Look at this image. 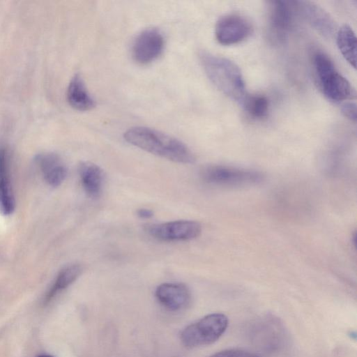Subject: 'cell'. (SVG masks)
Masks as SVG:
<instances>
[{
  "mask_svg": "<svg viewBox=\"0 0 357 357\" xmlns=\"http://www.w3.org/2000/svg\"><path fill=\"white\" fill-rule=\"evenodd\" d=\"M123 137L129 144L175 162L190 164L195 160L193 153L183 142L155 129L132 127Z\"/></svg>",
  "mask_w": 357,
  "mask_h": 357,
  "instance_id": "cell-1",
  "label": "cell"
},
{
  "mask_svg": "<svg viewBox=\"0 0 357 357\" xmlns=\"http://www.w3.org/2000/svg\"><path fill=\"white\" fill-rule=\"evenodd\" d=\"M199 57L213 85L225 96L241 104L248 93L238 66L227 58L205 51L200 52Z\"/></svg>",
  "mask_w": 357,
  "mask_h": 357,
  "instance_id": "cell-2",
  "label": "cell"
},
{
  "mask_svg": "<svg viewBox=\"0 0 357 357\" xmlns=\"http://www.w3.org/2000/svg\"><path fill=\"white\" fill-rule=\"evenodd\" d=\"M313 66L318 86L327 99L340 102L355 97V90L349 82L335 68L331 58L322 52L313 57Z\"/></svg>",
  "mask_w": 357,
  "mask_h": 357,
  "instance_id": "cell-3",
  "label": "cell"
},
{
  "mask_svg": "<svg viewBox=\"0 0 357 357\" xmlns=\"http://www.w3.org/2000/svg\"><path fill=\"white\" fill-rule=\"evenodd\" d=\"M228 319L222 313L208 314L186 326L181 333L183 344L188 347L207 345L218 340L225 332Z\"/></svg>",
  "mask_w": 357,
  "mask_h": 357,
  "instance_id": "cell-4",
  "label": "cell"
},
{
  "mask_svg": "<svg viewBox=\"0 0 357 357\" xmlns=\"http://www.w3.org/2000/svg\"><path fill=\"white\" fill-rule=\"evenodd\" d=\"M201 176L208 183L227 187L256 185L265 179L264 174L259 171L225 165L206 167Z\"/></svg>",
  "mask_w": 357,
  "mask_h": 357,
  "instance_id": "cell-5",
  "label": "cell"
},
{
  "mask_svg": "<svg viewBox=\"0 0 357 357\" xmlns=\"http://www.w3.org/2000/svg\"><path fill=\"white\" fill-rule=\"evenodd\" d=\"M145 231L162 241H185L198 237L202 225L195 220H180L146 225Z\"/></svg>",
  "mask_w": 357,
  "mask_h": 357,
  "instance_id": "cell-6",
  "label": "cell"
},
{
  "mask_svg": "<svg viewBox=\"0 0 357 357\" xmlns=\"http://www.w3.org/2000/svg\"><path fill=\"white\" fill-rule=\"evenodd\" d=\"M291 18V7L289 1H268L267 35L272 43L281 45L287 40Z\"/></svg>",
  "mask_w": 357,
  "mask_h": 357,
  "instance_id": "cell-7",
  "label": "cell"
},
{
  "mask_svg": "<svg viewBox=\"0 0 357 357\" xmlns=\"http://www.w3.org/2000/svg\"><path fill=\"white\" fill-rule=\"evenodd\" d=\"M252 31V25L248 19L239 14L230 13L218 20L215 36L220 44L231 45L247 39Z\"/></svg>",
  "mask_w": 357,
  "mask_h": 357,
  "instance_id": "cell-8",
  "label": "cell"
},
{
  "mask_svg": "<svg viewBox=\"0 0 357 357\" xmlns=\"http://www.w3.org/2000/svg\"><path fill=\"white\" fill-rule=\"evenodd\" d=\"M298 12L307 23L326 38L335 36L337 26L333 17L322 7L310 1H294Z\"/></svg>",
  "mask_w": 357,
  "mask_h": 357,
  "instance_id": "cell-9",
  "label": "cell"
},
{
  "mask_svg": "<svg viewBox=\"0 0 357 357\" xmlns=\"http://www.w3.org/2000/svg\"><path fill=\"white\" fill-rule=\"evenodd\" d=\"M164 45L163 36L158 29H145L137 36L133 43L132 56L137 63L147 64L161 54Z\"/></svg>",
  "mask_w": 357,
  "mask_h": 357,
  "instance_id": "cell-10",
  "label": "cell"
},
{
  "mask_svg": "<svg viewBox=\"0 0 357 357\" xmlns=\"http://www.w3.org/2000/svg\"><path fill=\"white\" fill-rule=\"evenodd\" d=\"M155 297L165 308L178 311L185 308L191 301V293L183 284L167 282L155 289Z\"/></svg>",
  "mask_w": 357,
  "mask_h": 357,
  "instance_id": "cell-11",
  "label": "cell"
},
{
  "mask_svg": "<svg viewBox=\"0 0 357 357\" xmlns=\"http://www.w3.org/2000/svg\"><path fill=\"white\" fill-rule=\"evenodd\" d=\"M35 161L49 185L58 187L66 179L67 168L58 155L52 153H41L36 156Z\"/></svg>",
  "mask_w": 357,
  "mask_h": 357,
  "instance_id": "cell-12",
  "label": "cell"
},
{
  "mask_svg": "<svg viewBox=\"0 0 357 357\" xmlns=\"http://www.w3.org/2000/svg\"><path fill=\"white\" fill-rule=\"evenodd\" d=\"M15 208V199L8 172L6 153L0 149V214L9 215Z\"/></svg>",
  "mask_w": 357,
  "mask_h": 357,
  "instance_id": "cell-13",
  "label": "cell"
},
{
  "mask_svg": "<svg viewBox=\"0 0 357 357\" xmlns=\"http://www.w3.org/2000/svg\"><path fill=\"white\" fill-rule=\"evenodd\" d=\"M78 172L87 195L91 198H98L103 185L104 174L102 169L93 162L84 161L79 165Z\"/></svg>",
  "mask_w": 357,
  "mask_h": 357,
  "instance_id": "cell-14",
  "label": "cell"
},
{
  "mask_svg": "<svg viewBox=\"0 0 357 357\" xmlns=\"http://www.w3.org/2000/svg\"><path fill=\"white\" fill-rule=\"evenodd\" d=\"M67 100L70 105L79 111L92 109L96 102L89 93L82 77L75 75L70 79L67 89Z\"/></svg>",
  "mask_w": 357,
  "mask_h": 357,
  "instance_id": "cell-15",
  "label": "cell"
},
{
  "mask_svg": "<svg viewBox=\"0 0 357 357\" xmlns=\"http://www.w3.org/2000/svg\"><path fill=\"white\" fill-rule=\"evenodd\" d=\"M337 47L345 60L354 68L356 66V37L352 28L344 24L335 34Z\"/></svg>",
  "mask_w": 357,
  "mask_h": 357,
  "instance_id": "cell-16",
  "label": "cell"
},
{
  "mask_svg": "<svg viewBox=\"0 0 357 357\" xmlns=\"http://www.w3.org/2000/svg\"><path fill=\"white\" fill-rule=\"evenodd\" d=\"M82 271V268L78 264H72L63 268L45 295L44 303L51 301L59 292L73 284L81 275Z\"/></svg>",
  "mask_w": 357,
  "mask_h": 357,
  "instance_id": "cell-17",
  "label": "cell"
},
{
  "mask_svg": "<svg viewBox=\"0 0 357 357\" xmlns=\"http://www.w3.org/2000/svg\"><path fill=\"white\" fill-rule=\"evenodd\" d=\"M241 105L248 114L255 119H262L268 112V100L263 95L248 93Z\"/></svg>",
  "mask_w": 357,
  "mask_h": 357,
  "instance_id": "cell-18",
  "label": "cell"
},
{
  "mask_svg": "<svg viewBox=\"0 0 357 357\" xmlns=\"http://www.w3.org/2000/svg\"><path fill=\"white\" fill-rule=\"evenodd\" d=\"M210 357H260L258 354L243 349H227L215 353Z\"/></svg>",
  "mask_w": 357,
  "mask_h": 357,
  "instance_id": "cell-19",
  "label": "cell"
},
{
  "mask_svg": "<svg viewBox=\"0 0 357 357\" xmlns=\"http://www.w3.org/2000/svg\"><path fill=\"white\" fill-rule=\"evenodd\" d=\"M343 115L350 121H356V104L354 102H347L341 107Z\"/></svg>",
  "mask_w": 357,
  "mask_h": 357,
  "instance_id": "cell-20",
  "label": "cell"
},
{
  "mask_svg": "<svg viewBox=\"0 0 357 357\" xmlns=\"http://www.w3.org/2000/svg\"><path fill=\"white\" fill-rule=\"evenodd\" d=\"M136 213L139 218L142 219H150L154 215V213L152 210L145 208H139Z\"/></svg>",
  "mask_w": 357,
  "mask_h": 357,
  "instance_id": "cell-21",
  "label": "cell"
},
{
  "mask_svg": "<svg viewBox=\"0 0 357 357\" xmlns=\"http://www.w3.org/2000/svg\"><path fill=\"white\" fill-rule=\"evenodd\" d=\"M38 357H53V356H50V355H47V354H43V355L39 356Z\"/></svg>",
  "mask_w": 357,
  "mask_h": 357,
  "instance_id": "cell-22",
  "label": "cell"
}]
</instances>
